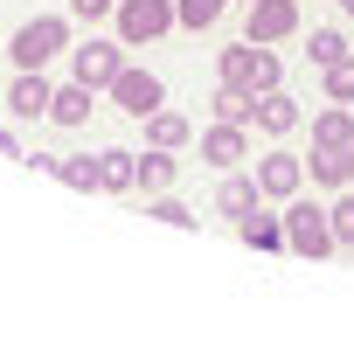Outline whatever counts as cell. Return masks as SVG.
<instances>
[{
    "instance_id": "4fadbf2b",
    "label": "cell",
    "mask_w": 354,
    "mask_h": 354,
    "mask_svg": "<svg viewBox=\"0 0 354 354\" xmlns=\"http://www.w3.org/2000/svg\"><path fill=\"white\" fill-rule=\"evenodd\" d=\"M49 118H56V125H84V118H91V84H70V91H56Z\"/></svg>"
},
{
    "instance_id": "603a6c76",
    "label": "cell",
    "mask_w": 354,
    "mask_h": 354,
    "mask_svg": "<svg viewBox=\"0 0 354 354\" xmlns=\"http://www.w3.org/2000/svg\"><path fill=\"white\" fill-rule=\"evenodd\" d=\"M326 97H333V104H347V97H354V56L326 63Z\"/></svg>"
},
{
    "instance_id": "83f0119b",
    "label": "cell",
    "mask_w": 354,
    "mask_h": 354,
    "mask_svg": "<svg viewBox=\"0 0 354 354\" xmlns=\"http://www.w3.org/2000/svg\"><path fill=\"white\" fill-rule=\"evenodd\" d=\"M347 181H354V146H347Z\"/></svg>"
},
{
    "instance_id": "f1b7e54d",
    "label": "cell",
    "mask_w": 354,
    "mask_h": 354,
    "mask_svg": "<svg viewBox=\"0 0 354 354\" xmlns=\"http://www.w3.org/2000/svg\"><path fill=\"white\" fill-rule=\"evenodd\" d=\"M340 8H347V15H354V0H340Z\"/></svg>"
},
{
    "instance_id": "7402d4cb",
    "label": "cell",
    "mask_w": 354,
    "mask_h": 354,
    "mask_svg": "<svg viewBox=\"0 0 354 354\" xmlns=\"http://www.w3.org/2000/svg\"><path fill=\"white\" fill-rule=\"evenodd\" d=\"M306 56L326 70V63H340L347 56V42H340V28H313V42H306Z\"/></svg>"
},
{
    "instance_id": "30bf717a",
    "label": "cell",
    "mask_w": 354,
    "mask_h": 354,
    "mask_svg": "<svg viewBox=\"0 0 354 354\" xmlns=\"http://www.w3.org/2000/svg\"><path fill=\"white\" fill-rule=\"evenodd\" d=\"M202 160H209V167H236V160H243V125L216 118V132L202 139Z\"/></svg>"
},
{
    "instance_id": "3957f363",
    "label": "cell",
    "mask_w": 354,
    "mask_h": 354,
    "mask_svg": "<svg viewBox=\"0 0 354 354\" xmlns=\"http://www.w3.org/2000/svg\"><path fill=\"white\" fill-rule=\"evenodd\" d=\"M167 28H174V0H125L118 8V35L125 42H153Z\"/></svg>"
},
{
    "instance_id": "5bb4252c",
    "label": "cell",
    "mask_w": 354,
    "mask_h": 354,
    "mask_svg": "<svg viewBox=\"0 0 354 354\" xmlns=\"http://www.w3.org/2000/svg\"><path fill=\"white\" fill-rule=\"evenodd\" d=\"M216 118H230V125H250V118H257V97H250L243 84H223V91H216Z\"/></svg>"
},
{
    "instance_id": "9a60e30c",
    "label": "cell",
    "mask_w": 354,
    "mask_h": 354,
    "mask_svg": "<svg viewBox=\"0 0 354 354\" xmlns=\"http://www.w3.org/2000/svg\"><path fill=\"white\" fill-rule=\"evenodd\" d=\"M313 146H326V153H347V146H354V118H347V111H326V118L313 125Z\"/></svg>"
},
{
    "instance_id": "7a4b0ae2",
    "label": "cell",
    "mask_w": 354,
    "mask_h": 354,
    "mask_svg": "<svg viewBox=\"0 0 354 354\" xmlns=\"http://www.w3.org/2000/svg\"><path fill=\"white\" fill-rule=\"evenodd\" d=\"M285 250H299V257H326V250H333V223H326V209H313V202L285 209Z\"/></svg>"
},
{
    "instance_id": "8fae6325",
    "label": "cell",
    "mask_w": 354,
    "mask_h": 354,
    "mask_svg": "<svg viewBox=\"0 0 354 354\" xmlns=\"http://www.w3.org/2000/svg\"><path fill=\"white\" fill-rule=\"evenodd\" d=\"M174 174H181V167H174V153H167V146H153V153H139V188H146V195H160V188H174Z\"/></svg>"
},
{
    "instance_id": "6da1fadb",
    "label": "cell",
    "mask_w": 354,
    "mask_h": 354,
    "mask_svg": "<svg viewBox=\"0 0 354 354\" xmlns=\"http://www.w3.org/2000/svg\"><path fill=\"white\" fill-rule=\"evenodd\" d=\"M223 84H243L250 97H264V91H278V56L243 35L236 49H223Z\"/></svg>"
},
{
    "instance_id": "d4e9b609",
    "label": "cell",
    "mask_w": 354,
    "mask_h": 354,
    "mask_svg": "<svg viewBox=\"0 0 354 354\" xmlns=\"http://www.w3.org/2000/svg\"><path fill=\"white\" fill-rule=\"evenodd\" d=\"M56 174L70 188H97V160H56Z\"/></svg>"
},
{
    "instance_id": "e0dca14e",
    "label": "cell",
    "mask_w": 354,
    "mask_h": 354,
    "mask_svg": "<svg viewBox=\"0 0 354 354\" xmlns=\"http://www.w3.org/2000/svg\"><path fill=\"white\" fill-rule=\"evenodd\" d=\"M139 181V153H104L97 160V188H132Z\"/></svg>"
},
{
    "instance_id": "ac0fdd59",
    "label": "cell",
    "mask_w": 354,
    "mask_h": 354,
    "mask_svg": "<svg viewBox=\"0 0 354 354\" xmlns=\"http://www.w3.org/2000/svg\"><path fill=\"white\" fill-rule=\"evenodd\" d=\"M223 8H230V0H174V21H181V28H216Z\"/></svg>"
},
{
    "instance_id": "ba28073f",
    "label": "cell",
    "mask_w": 354,
    "mask_h": 354,
    "mask_svg": "<svg viewBox=\"0 0 354 354\" xmlns=\"http://www.w3.org/2000/svg\"><path fill=\"white\" fill-rule=\"evenodd\" d=\"M49 104H56V91L42 84V70L15 77V91H8V111H15V118H49Z\"/></svg>"
},
{
    "instance_id": "484cf974",
    "label": "cell",
    "mask_w": 354,
    "mask_h": 354,
    "mask_svg": "<svg viewBox=\"0 0 354 354\" xmlns=\"http://www.w3.org/2000/svg\"><path fill=\"white\" fill-rule=\"evenodd\" d=\"M153 216H160V223H181V230H195V209H181V202H160Z\"/></svg>"
},
{
    "instance_id": "d6986e66",
    "label": "cell",
    "mask_w": 354,
    "mask_h": 354,
    "mask_svg": "<svg viewBox=\"0 0 354 354\" xmlns=\"http://www.w3.org/2000/svg\"><path fill=\"white\" fill-rule=\"evenodd\" d=\"M257 195H264V188H257V181H223V195H216V209H223V216H236V223H243V216H250V209H257Z\"/></svg>"
},
{
    "instance_id": "277c9868",
    "label": "cell",
    "mask_w": 354,
    "mask_h": 354,
    "mask_svg": "<svg viewBox=\"0 0 354 354\" xmlns=\"http://www.w3.org/2000/svg\"><path fill=\"white\" fill-rule=\"evenodd\" d=\"M111 97H118V111H132V118H153V111L167 104L160 77H146V70H118V77H111Z\"/></svg>"
},
{
    "instance_id": "9c48e42d",
    "label": "cell",
    "mask_w": 354,
    "mask_h": 354,
    "mask_svg": "<svg viewBox=\"0 0 354 354\" xmlns=\"http://www.w3.org/2000/svg\"><path fill=\"white\" fill-rule=\"evenodd\" d=\"M299 181H306V160H292V153H271L257 167V188L264 195H299Z\"/></svg>"
},
{
    "instance_id": "44dd1931",
    "label": "cell",
    "mask_w": 354,
    "mask_h": 354,
    "mask_svg": "<svg viewBox=\"0 0 354 354\" xmlns=\"http://www.w3.org/2000/svg\"><path fill=\"white\" fill-rule=\"evenodd\" d=\"M306 174H313V188H340V181H347V153H326V146H319Z\"/></svg>"
},
{
    "instance_id": "cb8c5ba5",
    "label": "cell",
    "mask_w": 354,
    "mask_h": 354,
    "mask_svg": "<svg viewBox=\"0 0 354 354\" xmlns=\"http://www.w3.org/2000/svg\"><path fill=\"white\" fill-rule=\"evenodd\" d=\"M326 216H333V243H340V250H354V195H340Z\"/></svg>"
},
{
    "instance_id": "52a82bcc",
    "label": "cell",
    "mask_w": 354,
    "mask_h": 354,
    "mask_svg": "<svg viewBox=\"0 0 354 354\" xmlns=\"http://www.w3.org/2000/svg\"><path fill=\"white\" fill-rule=\"evenodd\" d=\"M299 28V8L292 0H250V42H278Z\"/></svg>"
},
{
    "instance_id": "2e32d148",
    "label": "cell",
    "mask_w": 354,
    "mask_h": 354,
    "mask_svg": "<svg viewBox=\"0 0 354 354\" xmlns=\"http://www.w3.org/2000/svg\"><path fill=\"white\" fill-rule=\"evenodd\" d=\"M236 230H243V243H257V250H285V223H278V216H257V209H250Z\"/></svg>"
},
{
    "instance_id": "7c38bea8",
    "label": "cell",
    "mask_w": 354,
    "mask_h": 354,
    "mask_svg": "<svg viewBox=\"0 0 354 354\" xmlns=\"http://www.w3.org/2000/svg\"><path fill=\"white\" fill-rule=\"evenodd\" d=\"M257 125H264V132H292V125H299V104H292L285 91H264V97H257Z\"/></svg>"
},
{
    "instance_id": "4316f807",
    "label": "cell",
    "mask_w": 354,
    "mask_h": 354,
    "mask_svg": "<svg viewBox=\"0 0 354 354\" xmlns=\"http://www.w3.org/2000/svg\"><path fill=\"white\" fill-rule=\"evenodd\" d=\"M104 8H111V0H77V15H91V21H97Z\"/></svg>"
},
{
    "instance_id": "8992f818",
    "label": "cell",
    "mask_w": 354,
    "mask_h": 354,
    "mask_svg": "<svg viewBox=\"0 0 354 354\" xmlns=\"http://www.w3.org/2000/svg\"><path fill=\"white\" fill-rule=\"evenodd\" d=\"M125 63H118V42H84L77 49V84H91V91H111V77H118Z\"/></svg>"
},
{
    "instance_id": "5b68a950",
    "label": "cell",
    "mask_w": 354,
    "mask_h": 354,
    "mask_svg": "<svg viewBox=\"0 0 354 354\" xmlns=\"http://www.w3.org/2000/svg\"><path fill=\"white\" fill-rule=\"evenodd\" d=\"M56 49H63V21H56V15H42V21H28V28L15 35V63H21V70H42Z\"/></svg>"
},
{
    "instance_id": "ffe728a7",
    "label": "cell",
    "mask_w": 354,
    "mask_h": 354,
    "mask_svg": "<svg viewBox=\"0 0 354 354\" xmlns=\"http://www.w3.org/2000/svg\"><path fill=\"white\" fill-rule=\"evenodd\" d=\"M146 125H153V146H167V153H174V146H188V118H181V111H167V104H160Z\"/></svg>"
}]
</instances>
